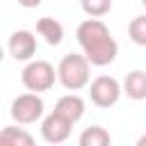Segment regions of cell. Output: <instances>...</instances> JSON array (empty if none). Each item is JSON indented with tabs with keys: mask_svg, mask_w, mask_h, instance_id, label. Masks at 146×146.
<instances>
[{
	"mask_svg": "<svg viewBox=\"0 0 146 146\" xmlns=\"http://www.w3.org/2000/svg\"><path fill=\"white\" fill-rule=\"evenodd\" d=\"M75 36L82 55L91 62V66H107L119 55V43L100 18H84L78 25Z\"/></svg>",
	"mask_w": 146,
	"mask_h": 146,
	"instance_id": "1",
	"label": "cell"
},
{
	"mask_svg": "<svg viewBox=\"0 0 146 146\" xmlns=\"http://www.w3.org/2000/svg\"><path fill=\"white\" fill-rule=\"evenodd\" d=\"M57 80L71 94L89 87L91 84V62L84 55H75V52L64 55L57 64Z\"/></svg>",
	"mask_w": 146,
	"mask_h": 146,
	"instance_id": "2",
	"label": "cell"
},
{
	"mask_svg": "<svg viewBox=\"0 0 146 146\" xmlns=\"http://www.w3.org/2000/svg\"><path fill=\"white\" fill-rule=\"evenodd\" d=\"M55 80H57V68L50 62H46V59H32L21 71V82L32 94L50 91Z\"/></svg>",
	"mask_w": 146,
	"mask_h": 146,
	"instance_id": "3",
	"label": "cell"
},
{
	"mask_svg": "<svg viewBox=\"0 0 146 146\" xmlns=\"http://www.w3.org/2000/svg\"><path fill=\"white\" fill-rule=\"evenodd\" d=\"M121 94H123V84H121L116 78H112V75H98V78H94L91 84H89V98H91V103H94L96 107H100V110L114 107V105L119 103Z\"/></svg>",
	"mask_w": 146,
	"mask_h": 146,
	"instance_id": "4",
	"label": "cell"
},
{
	"mask_svg": "<svg viewBox=\"0 0 146 146\" xmlns=\"http://www.w3.org/2000/svg\"><path fill=\"white\" fill-rule=\"evenodd\" d=\"M43 110H46L43 98H41L39 94L27 91V94H21V96H16V98L11 100L9 114H11V119H14L18 125H30V123H36V121L43 116Z\"/></svg>",
	"mask_w": 146,
	"mask_h": 146,
	"instance_id": "5",
	"label": "cell"
},
{
	"mask_svg": "<svg viewBox=\"0 0 146 146\" xmlns=\"http://www.w3.org/2000/svg\"><path fill=\"white\" fill-rule=\"evenodd\" d=\"M7 50L16 62H32L36 52V36L30 30H16L11 32L7 41Z\"/></svg>",
	"mask_w": 146,
	"mask_h": 146,
	"instance_id": "6",
	"label": "cell"
},
{
	"mask_svg": "<svg viewBox=\"0 0 146 146\" xmlns=\"http://www.w3.org/2000/svg\"><path fill=\"white\" fill-rule=\"evenodd\" d=\"M71 128H73L71 121H66L57 112H50L41 121V137L48 144H62V141H66L71 137Z\"/></svg>",
	"mask_w": 146,
	"mask_h": 146,
	"instance_id": "7",
	"label": "cell"
},
{
	"mask_svg": "<svg viewBox=\"0 0 146 146\" xmlns=\"http://www.w3.org/2000/svg\"><path fill=\"white\" fill-rule=\"evenodd\" d=\"M84 110H87V105H84V98L82 96H78V94H64L55 103V110L52 112H57L59 116H64L71 123H78L84 116Z\"/></svg>",
	"mask_w": 146,
	"mask_h": 146,
	"instance_id": "8",
	"label": "cell"
},
{
	"mask_svg": "<svg viewBox=\"0 0 146 146\" xmlns=\"http://www.w3.org/2000/svg\"><path fill=\"white\" fill-rule=\"evenodd\" d=\"M36 32H39V36H43V41L48 46H59L64 41V25L57 18H50V16L39 18L36 21Z\"/></svg>",
	"mask_w": 146,
	"mask_h": 146,
	"instance_id": "9",
	"label": "cell"
},
{
	"mask_svg": "<svg viewBox=\"0 0 146 146\" xmlns=\"http://www.w3.org/2000/svg\"><path fill=\"white\" fill-rule=\"evenodd\" d=\"M123 94L130 100H144L146 98V71L135 68L123 80Z\"/></svg>",
	"mask_w": 146,
	"mask_h": 146,
	"instance_id": "10",
	"label": "cell"
},
{
	"mask_svg": "<svg viewBox=\"0 0 146 146\" xmlns=\"http://www.w3.org/2000/svg\"><path fill=\"white\" fill-rule=\"evenodd\" d=\"M78 146H112V137L103 125H89L80 132Z\"/></svg>",
	"mask_w": 146,
	"mask_h": 146,
	"instance_id": "11",
	"label": "cell"
},
{
	"mask_svg": "<svg viewBox=\"0 0 146 146\" xmlns=\"http://www.w3.org/2000/svg\"><path fill=\"white\" fill-rule=\"evenodd\" d=\"M0 139L9 141L11 146H36V144H34V137H32L25 128H18V125H7V128H2Z\"/></svg>",
	"mask_w": 146,
	"mask_h": 146,
	"instance_id": "12",
	"label": "cell"
},
{
	"mask_svg": "<svg viewBox=\"0 0 146 146\" xmlns=\"http://www.w3.org/2000/svg\"><path fill=\"white\" fill-rule=\"evenodd\" d=\"M128 36L135 46H144L146 48V14L135 16L128 25Z\"/></svg>",
	"mask_w": 146,
	"mask_h": 146,
	"instance_id": "13",
	"label": "cell"
},
{
	"mask_svg": "<svg viewBox=\"0 0 146 146\" xmlns=\"http://www.w3.org/2000/svg\"><path fill=\"white\" fill-rule=\"evenodd\" d=\"M80 7L89 18H103L105 14H110L112 0H80Z\"/></svg>",
	"mask_w": 146,
	"mask_h": 146,
	"instance_id": "14",
	"label": "cell"
},
{
	"mask_svg": "<svg viewBox=\"0 0 146 146\" xmlns=\"http://www.w3.org/2000/svg\"><path fill=\"white\" fill-rule=\"evenodd\" d=\"M43 0H18V5L21 7H25V9H34V7H39Z\"/></svg>",
	"mask_w": 146,
	"mask_h": 146,
	"instance_id": "15",
	"label": "cell"
},
{
	"mask_svg": "<svg viewBox=\"0 0 146 146\" xmlns=\"http://www.w3.org/2000/svg\"><path fill=\"white\" fill-rule=\"evenodd\" d=\"M135 146H146V132H144V135L137 139V144H135Z\"/></svg>",
	"mask_w": 146,
	"mask_h": 146,
	"instance_id": "16",
	"label": "cell"
},
{
	"mask_svg": "<svg viewBox=\"0 0 146 146\" xmlns=\"http://www.w3.org/2000/svg\"><path fill=\"white\" fill-rule=\"evenodd\" d=\"M141 2H144V7H146V0H141Z\"/></svg>",
	"mask_w": 146,
	"mask_h": 146,
	"instance_id": "17",
	"label": "cell"
}]
</instances>
